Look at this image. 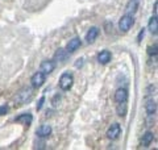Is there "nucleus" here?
Returning <instances> with one entry per match:
<instances>
[{"mask_svg": "<svg viewBox=\"0 0 158 150\" xmlns=\"http://www.w3.org/2000/svg\"><path fill=\"white\" fill-rule=\"evenodd\" d=\"M32 98H33V90L29 87H25V88L20 90L13 100H15V103H16V106H24V104L31 102Z\"/></svg>", "mask_w": 158, "mask_h": 150, "instance_id": "f257e3e1", "label": "nucleus"}, {"mask_svg": "<svg viewBox=\"0 0 158 150\" xmlns=\"http://www.w3.org/2000/svg\"><path fill=\"white\" fill-rule=\"evenodd\" d=\"M73 84H74V77H73L71 73H63L58 81V86L62 91H69V90H71Z\"/></svg>", "mask_w": 158, "mask_h": 150, "instance_id": "f03ea898", "label": "nucleus"}, {"mask_svg": "<svg viewBox=\"0 0 158 150\" xmlns=\"http://www.w3.org/2000/svg\"><path fill=\"white\" fill-rule=\"evenodd\" d=\"M135 25V19H133L132 15H124V16H121V19L118 20V29H120L121 32L127 33L129 29Z\"/></svg>", "mask_w": 158, "mask_h": 150, "instance_id": "7ed1b4c3", "label": "nucleus"}, {"mask_svg": "<svg viewBox=\"0 0 158 150\" xmlns=\"http://www.w3.org/2000/svg\"><path fill=\"white\" fill-rule=\"evenodd\" d=\"M45 81H46V75L44 74V73H41V71H37V73H34V74L32 75V78H31V84H32L33 88H40V87L44 86Z\"/></svg>", "mask_w": 158, "mask_h": 150, "instance_id": "20e7f679", "label": "nucleus"}, {"mask_svg": "<svg viewBox=\"0 0 158 150\" xmlns=\"http://www.w3.org/2000/svg\"><path fill=\"white\" fill-rule=\"evenodd\" d=\"M121 136V127L120 124H112L110 128L107 129V137L111 140V141H116V140Z\"/></svg>", "mask_w": 158, "mask_h": 150, "instance_id": "39448f33", "label": "nucleus"}, {"mask_svg": "<svg viewBox=\"0 0 158 150\" xmlns=\"http://www.w3.org/2000/svg\"><path fill=\"white\" fill-rule=\"evenodd\" d=\"M81 45H82V40L79 38V37H74V38H71L70 41L67 42V45H66V52L67 53H75L77 50L81 48Z\"/></svg>", "mask_w": 158, "mask_h": 150, "instance_id": "423d86ee", "label": "nucleus"}, {"mask_svg": "<svg viewBox=\"0 0 158 150\" xmlns=\"http://www.w3.org/2000/svg\"><path fill=\"white\" fill-rule=\"evenodd\" d=\"M52 132H53V129H52L50 125L49 124H42V125H40L38 127V129L36 131V134H37L38 138H48L52 134Z\"/></svg>", "mask_w": 158, "mask_h": 150, "instance_id": "0eeeda50", "label": "nucleus"}, {"mask_svg": "<svg viewBox=\"0 0 158 150\" xmlns=\"http://www.w3.org/2000/svg\"><path fill=\"white\" fill-rule=\"evenodd\" d=\"M128 98H129V94H128L127 88H117L115 92V102L116 103H127Z\"/></svg>", "mask_w": 158, "mask_h": 150, "instance_id": "6e6552de", "label": "nucleus"}, {"mask_svg": "<svg viewBox=\"0 0 158 150\" xmlns=\"http://www.w3.org/2000/svg\"><path fill=\"white\" fill-rule=\"evenodd\" d=\"M54 69H56V63L54 61H42L41 62V66H40V71L44 73L45 75H49L54 71Z\"/></svg>", "mask_w": 158, "mask_h": 150, "instance_id": "1a4fd4ad", "label": "nucleus"}, {"mask_svg": "<svg viewBox=\"0 0 158 150\" xmlns=\"http://www.w3.org/2000/svg\"><path fill=\"white\" fill-rule=\"evenodd\" d=\"M99 33H100V31H99L98 27H91L90 29H88V32L86 33V41L88 44H94L96 41Z\"/></svg>", "mask_w": 158, "mask_h": 150, "instance_id": "9d476101", "label": "nucleus"}, {"mask_svg": "<svg viewBox=\"0 0 158 150\" xmlns=\"http://www.w3.org/2000/svg\"><path fill=\"white\" fill-rule=\"evenodd\" d=\"M111 59H112V53L110 52V50H102V52L98 54V62L100 65L110 63Z\"/></svg>", "mask_w": 158, "mask_h": 150, "instance_id": "9b49d317", "label": "nucleus"}, {"mask_svg": "<svg viewBox=\"0 0 158 150\" xmlns=\"http://www.w3.org/2000/svg\"><path fill=\"white\" fill-rule=\"evenodd\" d=\"M145 111L148 113V116H154V115L157 113V103L156 100H148L146 104H145Z\"/></svg>", "mask_w": 158, "mask_h": 150, "instance_id": "f8f14e48", "label": "nucleus"}, {"mask_svg": "<svg viewBox=\"0 0 158 150\" xmlns=\"http://www.w3.org/2000/svg\"><path fill=\"white\" fill-rule=\"evenodd\" d=\"M153 140H154V134H153V132H150V131L145 132L144 136L141 137V146H144V148L150 146V144L153 142Z\"/></svg>", "mask_w": 158, "mask_h": 150, "instance_id": "ddd939ff", "label": "nucleus"}, {"mask_svg": "<svg viewBox=\"0 0 158 150\" xmlns=\"http://www.w3.org/2000/svg\"><path fill=\"white\" fill-rule=\"evenodd\" d=\"M32 121H33V116L31 113H23V115H20L19 117H16V123L27 125V127H29V125L32 124Z\"/></svg>", "mask_w": 158, "mask_h": 150, "instance_id": "4468645a", "label": "nucleus"}, {"mask_svg": "<svg viewBox=\"0 0 158 150\" xmlns=\"http://www.w3.org/2000/svg\"><path fill=\"white\" fill-rule=\"evenodd\" d=\"M148 28H149V31H150L152 34L157 36V33H158V20H157L156 15H153V16L149 19V24H148Z\"/></svg>", "mask_w": 158, "mask_h": 150, "instance_id": "2eb2a0df", "label": "nucleus"}, {"mask_svg": "<svg viewBox=\"0 0 158 150\" xmlns=\"http://www.w3.org/2000/svg\"><path fill=\"white\" fill-rule=\"evenodd\" d=\"M137 8H138V0H131L129 3L127 4L125 7V13L127 15H135L137 12Z\"/></svg>", "mask_w": 158, "mask_h": 150, "instance_id": "dca6fc26", "label": "nucleus"}, {"mask_svg": "<svg viewBox=\"0 0 158 150\" xmlns=\"http://www.w3.org/2000/svg\"><path fill=\"white\" fill-rule=\"evenodd\" d=\"M67 52L65 49H58L57 52H56V54H54V59L56 61H58V62H63L66 59V57H67Z\"/></svg>", "mask_w": 158, "mask_h": 150, "instance_id": "f3484780", "label": "nucleus"}, {"mask_svg": "<svg viewBox=\"0 0 158 150\" xmlns=\"http://www.w3.org/2000/svg\"><path fill=\"white\" fill-rule=\"evenodd\" d=\"M116 111H117V115L120 117H124L127 112H128V107H127V103H117V108H116Z\"/></svg>", "mask_w": 158, "mask_h": 150, "instance_id": "a211bd4d", "label": "nucleus"}, {"mask_svg": "<svg viewBox=\"0 0 158 150\" xmlns=\"http://www.w3.org/2000/svg\"><path fill=\"white\" fill-rule=\"evenodd\" d=\"M148 52H149V56L157 58V44H154L153 46H150L149 49H148Z\"/></svg>", "mask_w": 158, "mask_h": 150, "instance_id": "6ab92c4d", "label": "nucleus"}, {"mask_svg": "<svg viewBox=\"0 0 158 150\" xmlns=\"http://www.w3.org/2000/svg\"><path fill=\"white\" fill-rule=\"evenodd\" d=\"M8 111H9V107L7 106V104H3V106H0V116L6 115Z\"/></svg>", "mask_w": 158, "mask_h": 150, "instance_id": "aec40b11", "label": "nucleus"}, {"mask_svg": "<svg viewBox=\"0 0 158 150\" xmlns=\"http://www.w3.org/2000/svg\"><path fill=\"white\" fill-rule=\"evenodd\" d=\"M44 103H45V96H41V98H40V100H38L37 107H36L37 111H41V108H42V106H44Z\"/></svg>", "mask_w": 158, "mask_h": 150, "instance_id": "412c9836", "label": "nucleus"}, {"mask_svg": "<svg viewBox=\"0 0 158 150\" xmlns=\"http://www.w3.org/2000/svg\"><path fill=\"white\" fill-rule=\"evenodd\" d=\"M144 36H145V29L142 28L141 31H140V33H138V36H137V42H138V44L141 42V40L144 38Z\"/></svg>", "mask_w": 158, "mask_h": 150, "instance_id": "4be33fe9", "label": "nucleus"}, {"mask_svg": "<svg viewBox=\"0 0 158 150\" xmlns=\"http://www.w3.org/2000/svg\"><path fill=\"white\" fill-rule=\"evenodd\" d=\"M59 100H61V96H59V95H56V96L53 98V100H52V104H53L54 107H57L58 106L57 103H59Z\"/></svg>", "mask_w": 158, "mask_h": 150, "instance_id": "5701e85b", "label": "nucleus"}, {"mask_svg": "<svg viewBox=\"0 0 158 150\" xmlns=\"http://www.w3.org/2000/svg\"><path fill=\"white\" fill-rule=\"evenodd\" d=\"M157 8H158V2H154V9H153V11H154L156 16H157Z\"/></svg>", "mask_w": 158, "mask_h": 150, "instance_id": "b1692460", "label": "nucleus"}]
</instances>
